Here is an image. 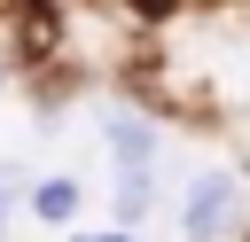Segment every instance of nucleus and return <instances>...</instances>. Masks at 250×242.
<instances>
[{"label": "nucleus", "instance_id": "nucleus-4", "mask_svg": "<svg viewBox=\"0 0 250 242\" xmlns=\"http://www.w3.org/2000/svg\"><path fill=\"white\" fill-rule=\"evenodd\" d=\"M23 203H31L39 226H70L78 203H86V187H78V172H39V180L23 187Z\"/></svg>", "mask_w": 250, "mask_h": 242}, {"label": "nucleus", "instance_id": "nucleus-3", "mask_svg": "<svg viewBox=\"0 0 250 242\" xmlns=\"http://www.w3.org/2000/svg\"><path fill=\"white\" fill-rule=\"evenodd\" d=\"M156 203H164L156 164H125V172H109V219H117V226H148Z\"/></svg>", "mask_w": 250, "mask_h": 242}, {"label": "nucleus", "instance_id": "nucleus-5", "mask_svg": "<svg viewBox=\"0 0 250 242\" xmlns=\"http://www.w3.org/2000/svg\"><path fill=\"white\" fill-rule=\"evenodd\" d=\"M16 187H23V180H16V172H8V164H0V226H8V219H16Z\"/></svg>", "mask_w": 250, "mask_h": 242}, {"label": "nucleus", "instance_id": "nucleus-6", "mask_svg": "<svg viewBox=\"0 0 250 242\" xmlns=\"http://www.w3.org/2000/svg\"><path fill=\"white\" fill-rule=\"evenodd\" d=\"M70 242H141V226H117V219H109L102 234H70Z\"/></svg>", "mask_w": 250, "mask_h": 242}, {"label": "nucleus", "instance_id": "nucleus-8", "mask_svg": "<svg viewBox=\"0 0 250 242\" xmlns=\"http://www.w3.org/2000/svg\"><path fill=\"white\" fill-rule=\"evenodd\" d=\"M0 242H8V226H0Z\"/></svg>", "mask_w": 250, "mask_h": 242}, {"label": "nucleus", "instance_id": "nucleus-2", "mask_svg": "<svg viewBox=\"0 0 250 242\" xmlns=\"http://www.w3.org/2000/svg\"><path fill=\"white\" fill-rule=\"evenodd\" d=\"M102 156H109V172H125V164H156V148H164V133H156V109L133 94V101H102Z\"/></svg>", "mask_w": 250, "mask_h": 242}, {"label": "nucleus", "instance_id": "nucleus-1", "mask_svg": "<svg viewBox=\"0 0 250 242\" xmlns=\"http://www.w3.org/2000/svg\"><path fill=\"white\" fill-rule=\"evenodd\" d=\"M180 242H242L250 234V172L242 164H203L188 172L180 203H172Z\"/></svg>", "mask_w": 250, "mask_h": 242}, {"label": "nucleus", "instance_id": "nucleus-7", "mask_svg": "<svg viewBox=\"0 0 250 242\" xmlns=\"http://www.w3.org/2000/svg\"><path fill=\"white\" fill-rule=\"evenodd\" d=\"M8 62H16V55H8V47H0V94H8Z\"/></svg>", "mask_w": 250, "mask_h": 242}]
</instances>
